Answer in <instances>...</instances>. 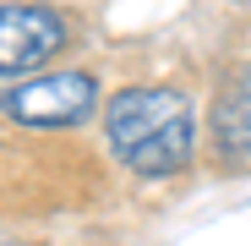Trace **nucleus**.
Returning <instances> with one entry per match:
<instances>
[{
    "label": "nucleus",
    "mask_w": 251,
    "mask_h": 246,
    "mask_svg": "<svg viewBox=\"0 0 251 246\" xmlns=\"http://www.w3.org/2000/svg\"><path fill=\"white\" fill-rule=\"evenodd\" d=\"M104 142L109 153L142 181L180 175L197 153V120L180 88H120L104 104Z\"/></svg>",
    "instance_id": "1"
},
{
    "label": "nucleus",
    "mask_w": 251,
    "mask_h": 246,
    "mask_svg": "<svg viewBox=\"0 0 251 246\" xmlns=\"http://www.w3.org/2000/svg\"><path fill=\"white\" fill-rule=\"evenodd\" d=\"M99 109V77L93 71H27L0 93V115L27 132H66L82 126Z\"/></svg>",
    "instance_id": "2"
},
{
    "label": "nucleus",
    "mask_w": 251,
    "mask_h": 246,
    "mask_svg": "<svg viewBox=\"0 0 251 246\" xmlns=\"http://www.w3.org/2000/svg\"><path fill=\"white\" fill-rule=\"evenodd\" d=\"M71 44V22L44 6V0H6L0 6V77H27L44 71Z\"/></svg>",
    "instance_id": "3"
},
{
    "label": "nucleus",
    "mask_w": 251,
    "mask_h": 246,
    "mask_svg": "<svg viewBox=\"0 0 251 246\" xmlns=\"http://www.w3.org/2000/svg\"><path fill=\"white\" fill-rule=\"evenodd\" d=\"M213 153L229 170H251V66H235L213 99Z\"/></svg>",
    "instance_id": "4"
}]
</instances>
